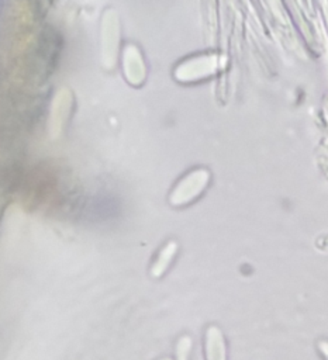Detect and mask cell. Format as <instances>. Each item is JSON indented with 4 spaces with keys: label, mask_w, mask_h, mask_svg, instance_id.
<instances>
[{
    "label": "cell",
    "mask_w": 328,
    "mask_h": 360,
    "mask_svg": "<svg viewBox=\"0 0 328 360\" xmlns=\"http://www.w3.org/2000/svg\"><path fill=\"white\" fill-rule=\"evenodd\" d=\"M118 22L113 10H107L101 20V59L106 68H113L117 56Z\"/></svg>",
    "instance_id": "1"
},
{
    "label": "cell",
    "mask_w": 328,
    "mask_h": 360,
    "mask_svg": "<svg viewBox=\"0 0 328 360\" xmlns=\"http://www.w3.org/2000/svg\"><path fill=\"white\" fill-rule=\"evenodd\" d=\"M72 101L73 97L68 89H62L56 93L49 114V134L52 138H56L62 132L72 108Z\"/></svg>",
    "instance_id": "2"
},
{
    "label": "cell",
    "mask_w": 328,
    "mask_h": 360,
    "mask_svg": "<svg viewBox=\"0 0 328 360\" xmlns=\"http://www.w3.org/2000/svg\"><path fill=\"white\" fill-rule=\"evenodd\" d=\"M207 360H227V347L222 332L217 326H210L206 333Z\"/></svg>",
    "instance_id": "3"
},
{
    "label": "cell",
    "mask_w": 328,
    "mask_h": 360,
    "mask_svg": "<svg viewBox=\"0 0 328 360\" xmlns=\"http://www.w3.org/2000/svg\"><path fill=\"white\" fill-rule=\"evenodd\" d=\"M173 250H175V245L166 246V249H165L163 253H162V259H160V260L156 263V266L153 267V273H155V274H159V273L163 271V269L166 267L169 259L173 256Z\"/></svg>",
    "instance_id": "4"
},
{
    "label": "cell",
    "mask_w": 328,
    "mask_h": 360,
    "mask_svg": "<svg viewBox=\"0 0 328 360\" xmlns=\"http://www.w3.org/2000/svg\"><path fill=\"white\" fill-rule=\"evenodd\" d=\"M317 349L321 353L324 360H328V340L327 339H321L317 342Z\"/></svg>",
    "instance_id": "5"
}]
</instances>
